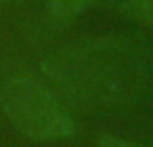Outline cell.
I'll list each match as a JSON object with an SVG mask.
<instances>
[{
	"label": "cell",
	"instance_id": "2",
	"mask_svg": "<svg viewBox=\"0 0 153 147\" xmlns=\"http://www.w3.org/2000/svg\"><path fill=\"white\" fill-rule=\"evenodd\" d=\"M0 109L30 141L69 139L78 132L74 111L42 76L30 72H17L0 82Z\"/></svg>",
	"mask_w": 153,
	"mask_h": 147
},
{
	"label": "cell",
	"instance_id": "5",
	"mask_svg": "<svg viewBox=\"0 0 153 147\" xmlns=\"http://www.w3.org/2000/svg\"><path fill=\"white\" fill-rule=\"evenodd\" d=\"M97 145L99 147H147L143 143H136V141H130L124 137H115V134H99Z\"/></svg>",
	"mask_w": 153,
	"mask_h": 147
},
{
	"label": "cell",
	"instance_id": "6",
	"mask_svg": "<svg viewBox=\"0 0 153 147\" xmlns=\"http://www.w3.org/2000/svg\"><path fill=\"white\" fill-rule=\"evenodd\" d=\"M23 2H25V0H0V13H7V11L23 4Z\"/></svg>",
	"mask_w": 153,
	"mask_h": 147
},
{
	"label": "cell",
	"instance_id": "4",
	"mask_svg": "<svg viewBox=\"0 0 153 147\" xmlns=\"http://www.w3.org/2000/svg\"><path fill=\"white\" fill-rule=\"evenodd\" d=\"M109 7L120 17L153 32V0H109Z\"/></svg>",
	"mask_w": 153,
	"mask_h": 147
},
{
	"label": "cell",
	"instance_id": "3",
	"mask_svg": "<svg viewBox=\"0 0 153 147\" xmlns=\"http://www.w3.org/2000/svg\"><path fill=\"white\" fill-rule=\"evenodd\" d=\"M94 4L97 0H44V21L53 30H67Z\"/></svg>",
	"mask_w": 153,
	"mask_h": 147
},
{
	"label": "cell",
	"instance_id": "1",
	"mask_svg": "<svg viewBox=\"0 0 153 147\" xmlns=\"http://www.w3.org/2000/svg\"><path fill=\"white\" fill-rule=\"evenodd\" d=\"M40 76L78 113H111L136 105L153 76L147 38L130 32L74 38L44 53Z\"/></svg>",
	"mask_w": 153,
	"mask_h": 147
}]
</instances>
